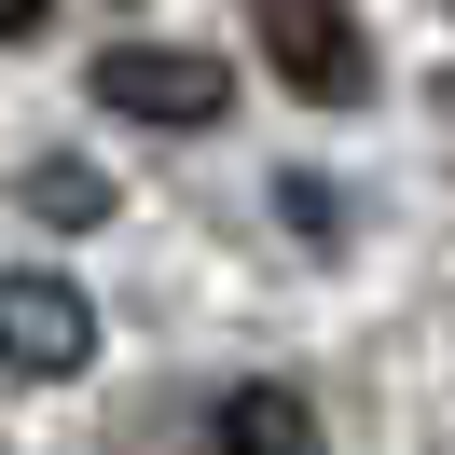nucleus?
Returning <instances> with one entry per match:
<instances>
[{"label":"nucleus","instance_id":"1","mask_svg":"<svg viewBox=\"0 0 455 455\" xmlns=\"http://www.w3.org/2000/svg\"><path fill=\"white\" fill-rule=\"evenodd\" d=\"M97 111L166 124V139H207V124L235 111V69L207 56V42H111V56H97Z\"/></svg>","mask_w":455,"mask_h":455},{"label":"nucleus","instance_id":"2","mask_svg":"<svg viewBox=\"0 0 455 455\" xmlns=\"http://www.w3.org/2000/svg\"><path fill=\"white\" fill-rule=\"evenodd\" d=\"M249 28H262V56H276L290 97H317V111H359L372 97V42H359L345 0H249Z\"/></svg>","mask_w":455,"mask_h":455},{"label":"nucleus","instance_id":"3","mask_svg":"<svg viewBox=\"0 0 455 455\" xmlns=\"http://www.w3.org/2000/svg\"><path fill=\"white\" fill-rule=\"evenodd\" d=\"M0 372H28V387L97 372V304L56 276V262H14V276H0Z\"/></svg>","mask_w":455,"mask_h":455},{"label":"nucleus","instance_id":"4","mask_svg":"<svg viewBox=\"0 0 455 455\" xmlns=\"http://www.w3.org/2000/svg\"><path fill=\"white\" fill-rule=\"evenodd\" d=\"M221 455H317L304 387H235V400H221Z\"/></svg>","mask_w":455,"mask_h":455},{"label":"nucleus","instance_id":"5","mask_svg":"<svg viewBox=\"0 0 455 455\" xmlns=\"http://www.w3.org/2000/svg\"><path fill=\"white\" fill-rule=\"evenodd\" d=\"M28 221H69V235H97V221H111V180L56 152V166H28Z\"/></svg>","mask_w":455,"mask_h":455},{"label":"nucleus","instance_id":"6","mask_svg":"<svg viewBox=\"0 0 455 455\" xmlns=\"http://www.w3.org/2000/svg\"><path fill=\"white\" fill-rule=\"evenodd\" d=\"M42 28V0H0V56H14V42H28Z\"/></svg>","mask_w":455,"mask_h":455}]
</instances>
